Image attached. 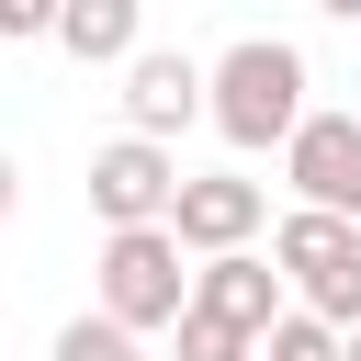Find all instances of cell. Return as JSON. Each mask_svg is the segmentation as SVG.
Segmentation results:
<instances>
[{
  "mask_svg": "<svg viewBox=\"0 0 361 361\" xmlns=\"http://www.w3.org/2000/svg\"><path fill=\"white\" fill-rule=\"evenodd\" d=\"M293 124H305V56L282 34H237L214 56V135L259 158V147H293Z\"/></svg>",
  "mask_w": 361,
  "mask_h": 361,
  "instance_id": "cell-1",
  "label": "cell"
},
{
  "mask_svg": "<svg viewBox=\"0 0 361 361\" xmlns=\"http://www.w3.org/2000/svg\"><path fill=\"white\" fill-rule=\"evenodd\" d=\"M192 237L158 214V226H102V259H90V282H102V305L124 316V327H180V305H192Z\"/></svg>",
  "mask_w": 361,
  "mask_h": 361,
  "instance_id": "cell-2",
  "label": "cell"
},
{
  "mask_svg": "<svg viewBox=\"0 0 361 361\" xmlns=\"http://www.w3.org/2000/svg\"><path fill=\"white\" fill-rule=\"evenodd\" d=\"M271 259L293 271V293H305L316 316L361 327V214H338V203H293V214L271 226Z\"/></svg>",
  "mask_w": 361,
  "mask_h": 361,
  "instance_id": "cell-3",
  "label": "cell"
},
{
  "mask_svg": "<svg viewBox=\"0 0 361 361\" xmlns=\"http://www.w3.org/2000/svg\"><path fill=\"white\" fill-rule=\"evenodd\" d=\"M180 158H169V135H147V124H124L113 147H90V214L102 226H158L169 203H180Z\"/></svg>",
  "mask_w": 361,
  "mask_h": 361,
  "instance_id": "cell-4",
  "label": "cell"
},
{
  "mask_svg": "<svg viewBox=\"0 0 361 361\" xmlns=\"http://www.w3.org/2000/svg\"><path fill=\"white\" fill-rule=\"evenodd\" d=\"M282 180H293V203L361 214V113H305L293 147H282Z\"/></svg>",
  "mask_w": 361,
  "mask_h": 361,
  "instance_id": "cell-5",
  "label": "cell"
},
{
  "mask_svg": "<svg viewBox=\"0 0 361 361\" xmlns=\"http://www.w3.org/2000/svg\"><path fill=\"white\" fill-rule=\"evenodd\" d=\"M192 113H214V68H192L180 45H135V56H124V124L180 135Z\"/></svg>",
  "mask_w": 361,
  "mask_h": 361,
  "instance_id": "cell-6",
  "label": "cell"
},
{
  "mask_svg": "<svg viewBox=\"0 0 361 361\" xmlns=\"http://www.w3.org/2000/svg\"><path fill=\"white\" fill-rule=\"evenodd\" d=\"M259 214H271V192H259V180H237V169H192V180H180V203H169V226L192 237V259L248 248V237H259Z\"/></svg>",
  "mask_w": 361,
  "mask_h": 361,
  "instance_id": "cell-7",
  "label": "cell"
},
{
  "mask_svg": "<svg viewBox=\"0 0 361 361\" xmlns=\"http://www.w3.org/2000/svg\"><path fill=\"white\" fill-rule=\"evenodd\" d=\"M192 305H214V316H237V327H271V316L293 305V271L259 259V248H214V259L192 271Z\"/></svg>",
  "mask_w": 361,
  "mask_h": 361,
  "instance_id": "cell-8",
  "label": "cell"
},
{
  "mask_svg": "<svg viewBox=\"0 0 361 361\" xmlns=\"http://www.w3.org/2000/svg\"><path fill=\"white\" fill-rule=\"evenodd\" d=\"M135 23H147L135 0H68V11H56V45H68L79 68H124V56H135Z\"/></svg>",
  "mask_w": 361,
  "mask_h": 361,
  "instance_id": "cell-9",
  "label": "cell"
},
{
  "mask_svg": "<svg viewBox=\"0 0 361 361\" xmlns=\"http://www.w3.org/2000/svg\"><path fill=\"white\" fill-rule=\"evenodd\" d=\"M180 361H259V327H237V316H214V305H180Z\"/></svg>",
  "mask_w": 361,
  "mask_h": 361,
  "instance_id": "cell-10",
  "label": "cell"
},
{
  "mask_svg": "<svg viewBox=\"0 0 361 361\" xmlns=\"http://www.w3.org/2000/svg\"><path fill=\"white\" fill-rule=\"evenodd\" d=\"M135 338H147V327H124L113 305H90V316H68V327H56V361H147Z\"/></svg>",
  "mask_w": 361,
  "mask_h": 361,
  "instance_id": "cell-11",
  "label": "cell"
},
{
  "mask_svg": "<svg viewBox=\"0 0 361 361\" xmlns=\"http://www.w3.org/2000/svg\"><path fill=\"white\" fill-rule=\"evenodd\" d=\"M56 11H68V0H0V34L34 45V34H56Z\"/></svg>",
  "mask_w": 361,
  "mask_h": 361,
  "instance_id": "cell-12",
  "label": "cell"
},
{
  "mask_svg": "<svg viewBox=\"0 0 361 361\" xmlns=\"http://www.w3.org/2000/svg\"><path fill=\"white\" fill-rule=\"evenodd\" d=\"M316 11H327V23H361V0H316Z\"/></svg>",
  "mask_w": 361,
  "mask_h": 361,
  "instance_id": "cell-13",
  "label": "cell"
},
{
  "mask_svg": "<svg viewBox=\"0 0 361 361\" xmlns=\"http://www.w3.org/2000/svg\"><path fill=\"white\" fill-rule=\"evenodd\" d=\"M350 361H361V327H350Z\"/></svg>",
  "mask_w": 361,
  "mask_h": 361,
  "instance_id": "cell-14",
  "label": "cell"
},
{
  "mask_svg": "<svg viewBox=\"0 0 361 361\" xmlns=\"http://www.w3.org/2000/svg\"><path fill=\"white\" fill-rule=\"evenodd\" d=\"M169 361H180V350H169Z\"/></svg>",
  "mask_w": 361,
  "mask_h": 361,
  "instance_id": "cell-15",
  "label": "cell"
}]
</instances>
